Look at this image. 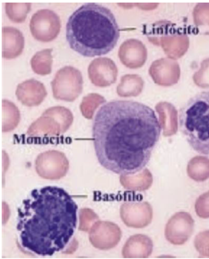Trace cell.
Returning <instances> with one entry per match:
<instances>
[{
  "mask_svg": "<svg viewBox=\"0 0 209 259\" xmlns=\"http://www.w3.org/2000/svg\"><path fill=\"white\" fill-rule=\"evenodd\" d=\"M155 111L134 101H111L94 116L92 136L99 164L121 176L146 166L161 136Z\"/></svg>",
  "mask_w": 209,
  "mask_h": 259,
  "instance_id": "cell-1",
  "label": "cell"
},
{
  "mask_svg": "<svg viewBox=\"0 0 209 259\" xmlns=\"http://www.w3.org/2000/svg\"><path fill=\"white\" fill-rule=\"evenodd\" d=\"M78 205L64 189H33L17 211L18 242L24 251L52 256L63 251L75 233Z\"/></svg>",
  "mask_w": 209,
  "mask_h": 259,
  "instance_id": "cell-2",
  "label": "cell"
},
{
  "mask_svg": "<svg viewBox=\"0 0 209 259\" xmlns=\"http://www.w3.org/2000/svg\"><path fill=\"white\" fill-rule=\"evenodd\" d=\"M66 31L71 49L85 57L108 54L120 37L113 12L94 3L85 4L76 10L67 21Z\"/></svg>",
  "mask_w": 209,
  "mask_h": 259,
  "instance_id": "cell-3",
  "label": "cell"
},
{
  "mask_svg": "<svg viewBox=\"0 0 209 259\" xmlns=\"http://www.w3.org/2000/svg\"><path fill=\"white\" fill-rule=\"evenodd\" d=\"M179 126L195 151L209 155V92L194 96L180 109Z\"/></svg>",
  "mask_w": 209,
  "mask_h": 259,
  "instance_id": "cell-4",
  "label": "cell"
},
{
  "mask_svg": "<svg viewBox=\"0 0 209 259\" xmlns=\"http://www.w3.org/2000/svg\"><path fill=\"white\" fill-rule=\"evenodd\" d=\"M153 25L148 33V38L155 46H161L170 59H179L187 52L189 38L182 32L175 31V25L168 21H161Z\"/></svg>",
  "mask_w": 209,
  "mask_h": 259,
  "instance_id": "cell-5",
  "label": "cell"
},
{
  "mask_svg": "<svg viewBox=\"0 0 209 259\" xmlns=\"http://www.w3.org/2000/svg\"><path fill=\"white\" fill-rule=\"evenodd\" d=\"M83 78L80 71L67 66L61 68L51 82L53 97L57 100L73 102L83 92Z\"/></svg>",
  "mask_w": 209,
  "mask_h": 259,
  "instance_id": "cell-6",
  "label": "cell"
},
{
  "mask_svg": "<svg viewBox=\"0 0 209 259\" xmlns=\"http://www.w3.org/2000/svg\"><path fill=\"white\" fill-rule=\"evenodd\" d=\"M30 31L36 40L48 43L54 40L62 27L61 19L56 12L48 9L38 11L30 21Z\"/></svg>",
  "mask_w": 209,
  "mask_h": 259,
  "instance_id": "cell-7",
  "label": "cell"
},
{
  "mask_svg": "<svg viewBox=\"0 0 209 259\" xmlns=\"http://www.w3.org/2000/svg\"><path fill=\"white\" fill-rule=\"evenodd\" d=\"M35 170L43 179L58 180L64 178L69 170V161L64 153L48 150L38 154L35 160Z\"/></svg>",
  "mask_w": 209,
  "mask_h": 259,
  "instance_id": "cell-8",
  "label": "cell"
},
{
  "mask_svg": "<svg viewBox=\"0 0 209 259\" xmlns=\"http://www.w3.org/2000/svg\"><path fill=\"white\" fill-rule=\"evenodd\" d=\"M195 226L193 218L188 212L179 211L169 219L165 227V238L172 245L182 246L192 235Z\"/></svg>",
  "mask_w": 209,
  "mask_h": 259,
  "instance_id": "cell-9",
  "label": "cell"
},
{
  "mask_svg": "<svg viewBox=\"0 0 209 259\" xmlns=\"http://www.w3.org/2000/svg\"><path fill=\"white\" fill-rule=\"evenodd\" d=\"M122 230L113 222L97 221L89 231V241L99 250H111L118 246L122 239Z\"/></svg>",
  "mask_w": 209,
  "mask_h": 259,
  "instance_id": "cell-10",
  "label": "cell"
},
{
  "mask_svg": "<svg viewBox=\"0 0 209 259\" xmlns=\"http://www.w3.org/2000/svg\"><path fill=\"white\" fill-rule=\"evenodd\" d=\"M120 217L126 226L143 229L152 221V207L145 201H127L121 205Z\"/></svg>",
  "mask_w": 209,
  "mask_h": 259,
  "instance_id": "cell-11",
  "label": "cell"
},
{
  "mask_svg": "<svg viewBox=\"0 0 209 259\" xmlns=\"http://www.w3.org/2000/svg\"><path fill=\"white\" fill-rule=\"evenodd\" d=\"M88 73L92 84L104 88L110 87L117 81L118 67L110 58L99 57L90 62Z\"/></svg>",
  "mask_w": 209,
  "mask_h": 259,
  "instance_id": "cell-12",
  "label": "cell"
},
{
  "mask_svg": "<svg viewBox=\"0 0 209 259\" xmlns=\"http://www.w3.org/2000/svg\"><path fill=\"white\" fill-rule=\"evenodd\" d=\"M180 67L175 60L160 58L152 62L149 74L154 83L160 87H169L177 84L180 78Z\"/></svg>",
  "mask_w": 209,
  "mask_h": 259,
  "instance_id": "cell-13",
  "label": "cell"
},
{
  "mask_svg": "<svg viewBox=\"0 0 209 259\" xmlns=\"http://www.w3.org/2000/svg\"><path fill=\"white\" fill-rule=\"evenodd\" d=\"M147 49L145 45L135 38L124 41L118 51L121 62L130 69L142 68L147 60Z\"/></svg>",
  "mask_w": 209,
  "mask_h": 259,
  "instance_id": "cell-14",
  "label": "cell"
},
{
  "mask_svg": "<svg viewBox=\"0 0 209 259\" xmlns=\"http://www.w3.org/2000/svg\"><path fill=\"white\" fill-rule=\"evenodd\" d=\"M16 97L24 106L37 107L43 103L47 97V91L43 83L31 78L18 84L16 91Z\"/></svg>",
  "mask_w": 209,
  "mask_h": 259,
  "instance_id": "cell-15",
  "label": "cell"
},
{
  "mask_svg": "<svg viewBox=\"0 0 209 259\" xmlns=\"http://www.w3.org/2000/svg\"><path fill=\"white\" fill-rule=\"evenodd\" d=\"M25 39L22 32L12 27H4L2 29V57L14 59L22 54Z\"/></svg>",
  "mask_w": 209,
  "mask_h": 259,
  "instance_id": "cell-16",
  "label": "cell"
},
{
  "mask_svg": "<svg viewBox=\"0 0 209 259\" xmlns=\"http://www.w3.org/2000/svg\"><path fill=\"white\" fill-rule=\"evenodd\" d=\"M153 251V242L149 236L145 235H132L124 244L122 251L125 258H146Z\"/></svg>",
  "mask_w": 209,
  "mask_h": 259,
  "instance_id": "cell-17",
  "label": "cell"
},
{
  "mask_svg": "<svg viewBox=\"0 0 209 259\" xmlns=\"http://www.w3.org/2000/svg\"><path fill=\"white\" fill-rule=\"evenodd\" d=\"M63 134L62 125L54 117L43 112L42 116L28 128L27 135L32 138H53Z\"/></svg>",
  "mask_w": 209,
  "mask_h": 259,
  "instance_id": "cell-18",
  "label": "cell"
},
{
  "mask_svg": "<svg viewBox=\"0 0 209 259\" xmlns=\"http://www.w3.org/2000/svg\"><path fill=\"white\" fill-rule=\"evenodd\" d=\"M155 111L159 115V123L164 137H172L178 132V113L173 104L161 102L155 105Z\"/></svg>",
  "mask_w": 209,
  "mask_h": 259,
  "instance_id": "cell-19",
  "label": "cell"
},
{
  "mask_svg": "<svg viewBox=\"0 0 209 259\" xmlns=\"http://www.w3.org/2000/svg\"><path fill=\"white\" fill-rule=\"evenodd\" d=\"M153 178L148 169L136 173V175L121 176L120 183L124 189L129 191L143 192L150 189L152 185Z\"/></svg>",
  "mask_w": 209,
  "mask_h": 259,
  "instance_id": "cell-20",
  "label": "cell"
},
{
  "mask_svg": "<svg viewBox=\"0 0 209 259\" xmlns=\"http://www.w3.org/2000/svg\"><path fill=\"white\" fill-rule=\"evenodd\" d=\"M145 82L138 74H125L121 78L117 93L121 97H138L142 92Z\"/></svg>",
  "mask_w": 209,
  "mask_h": 259,
  "instance_id": "cell-21",
  "label": "cell"
},
{
  "mask_svg": "<svg viewBox=\"0 0 209 259\" xmlns=\"http://www.w3.org/2000/svg\"><path fill=\"white\" fill-rule=\"evenodd\" d=\"M21 120L19 109L11 101H2V132L11 133Z\"/></svg>",
  "mask_w": 209,
  "mask_h": 259,
  "instance_id": "cell-22",
  "label": "cell"
},
{
  "mask_svg": "<svg viewBox=\"0 0 209 259\" xmlns=\"http://www.w3.org/2000/svg\"><path fill=\"white\" fill-rule=\"evenodd\" d=\"M187 174L190 179L196 182H204L209 179V158L193 157L188 163Z\"/></svg>",
  "mask_w": 209,
  "mask_h": 259,
  "instance_id": "cell-23",
  "label": "cell"
},
{
  "mask_svg": "<svg viewBox=\"0 0 209 259\" xmlns=\"http://www.w3.org/2000/svg\"><path fill=\"white\" fill-rule=\"evenodd\" d=\"M52 49H45L38 52L32 57L31 60L32 69L38 75H48L52 71L53 56Z\"/></svg>",
  "mask_w": 209,
  "mask_h": 259,
  "instance_id": "cell-24",
  "label": "cell"
},
{
  "mask_svg": "<svg viewBox=\"0 0 209 259\" xmlns=\"http://www.w3.org/2000/svg\"><path fill=\"white\" fill-rule=\"evenodd\" d=\"M194 24L204 35H209V3H200L193 10Z\"/></svg>",
  "mask_w": 209,
  "mask_h": 259,
  "instance_id": "cell-25",
  "label": "cell"
},
{
  "mask_svg": "<svg viewBox=\"0 0 209 259\" xmlns=\"http://www.w3.org/2000/svg\"><path fill=\"white\" fill-rule=\"evenodd\" d=\"M106 99L100 95L91 93L83 97L80 104L81 113L86 119H91L94 117V111L99 106L104 104Z\"/></svg>",
  "mask_w": 209,
  "mask_h": 259,
  "instance_id": "cell-26",
  "label": "cell"
},
{
  "mask_svg": "<svg viewBox=\"0 0 209 259\" xmlns=\"http://www.w3.org/2000/svg\"><path fill=\"white\" fill-rule=\"evenodd\" d=\"M31 6L30 3H7L6 5V14L12 22L22 23L27 18Z\"/></svg>",
  "mask_w": 209,
  "mask_h": 259,
  "instance_id": "cell-27",
  "label": "cell"
},
{
  "mask_svg": "<svg viewBox=\"0 0 209 259\" xmlns=\"http://www.w3.org/2000/svg\"><path fill=\"white\" fill-rule=\"evenodd\" d=\"M44 113L54 117L55 119L59 122V124L62 125L63 133H66L73 124V113L68 108L57 106V107L48 108L47 110L44 111Z\"/></svg>",
  "mask_w": 209,
  "mask_h": 259,
  "instance_id": "cell-28",
  "label": "cell"
},
{
  "mask_svg": "<svg viewBox=\"0 0 209 259\" xmlns=\"http://www.w3.org/2000/svg\"><path fill=\"white\" fill-rule=\"evenodd\" d=\"M99 221V217L89 208H82L79 211L78 230L82 232H89L94 224Z\"/></svg>",
  "mask_w": 209,
  "mask_h": 259,
  "instance_id": "cell-29",
  "label": "cell"
},
{
  "mask_svg": "<svg viewBox=\"0 0 209 259\" xmlns=\"http://www.w3.org/2000/svg\"><path fill=\"white\" fill-rule=\"evenodd\" d=\"M192 78L196 87L202 89L209 88V58L201 62V67L197 72L194 73Z\"/></svg>",
  "mask_w": 209,
  "mask_h": 259,
  "instance_id": "cell-30",
  "label": "cell"
},
{
  "mask_svg": "<svg viewBox=\"0 0 209 259\" xmlns=\"http://www.w3.org/2000/svg\"><path fill=\"white\" fill-rule=\"evenodd\" d=\"M194 246L201 257H209V230H205L196 235Z\"/></svg>",
  "mask_w": 209,
  "mask_h": 259,
  "instance_id": "cell-31",
  "label": "cell"
},
{
  "mask_svg": "<svg viewBox=\"0 0 209 259\" xmlns=\"http://www.w3.org/2000/svg\"><path fill=\"white\" fill-rule=\"evenodd\" d=\"M195 210L199 218L209 219V191L200 195L195 203Z\"/></svg>",
  "mask_w": 209,
  "mask_h": 259,
  "instance_id": "cell-32",
  "label": "cell"
}]
</instances>
